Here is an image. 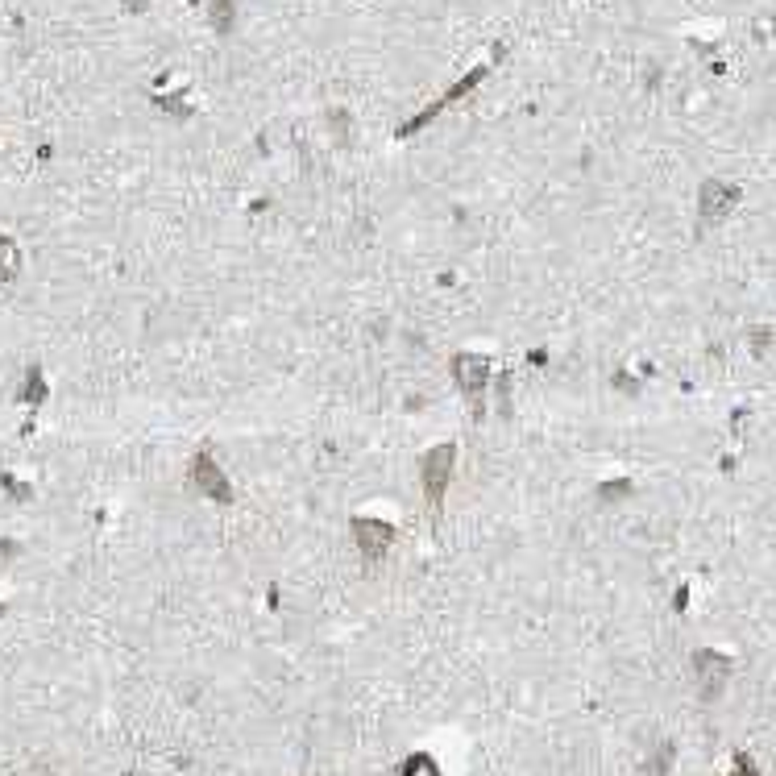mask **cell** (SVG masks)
Masks as SVG:
<instances>
[{"instance_id":"8fae6325","label":"cell","mask_w":776,"mask_h":776,"mask_svg":"<svg viewBox=\"0 0 776 776\" xmlns=\"http://www.w3.org/2000/svg\"><path fill=\"white\" fill-rule=\"evenodd\" d=\"M212 25L220 34L233 30V0H212Z\"/></svg>"},{"instance_id":"30bf717a","label":"cell","mask_w":776,"mask_h":776,"mask_svg":"<svg viewBox=\"0 0 776 776\" xmlns=\"http://www.w3.org/2000/svg\"><path fill=\"white\" fill-rule=\"evenodd\" d=\"M399 776H440V764L428 756V752H415L399 764Z\"/></svg>"},{"instance_id":"ba28073f","label":"cell","mask_w":776,"mask_h":776,"mask_svg":"<svg viewBox=\"0 0 776 776\" xmlns=\"http://www.w3.org/2000/svg\"><path fill=\"white\" fill-rule=\"evenodd\" d=\"M21 403H30V407H42V403H46V374H42V366H30V370H25Z\"/></svg>"},{"instance_id":"6da1fadb","label":"cell","mask_w":776,"mask_h":776,"mask_svg":"<svg viewBox=\"0 0 776 776\" xmlns=\"http://www.w3.org/2000/svg\"><path fill=\"white\" fill-rule=\"evenodd\" d=\"M453 469H457V445H432L424 457H420V482H424V494L428 503L440 507L445 503V490L453 486Z\"/></svg>"},{"instance_id":"3957f363","label":"cell","mask_w":776,"mask_h":776,"mask_svg":"<svg viewBox=\"0 0 776 776\" xmlns=\"http://www.w3.org/2000/svg\"><path fill=\"white\" fill-rule=\"evenodd\" d=\"M191 486L204 498H212V503H233V482L225 469H220V461L212 457V449H200L191 457Z\"/></svg>"},{"instance_id":"277c9868","label":"cell","mask_w":776,"mask_h":776,"mask_svg":"<svg viewBox=\"0 0 776 776\" xmlns=\"http://www.w3.org/2000/svg\"><path fill=\"white\" fill-rule=\"evenodd\" d=\"M349 532H353V544H357V552H362L366 561L386 557L391 544H395V528L386 519H374V515H353Z\"/></svg>"},{"instance_id":"7a4b0ae2","label":"cell","mask_w":776,"mask_h":776,"mask_svg":"<svg viewBox=\"0 0 776 776\" xmlns=\"http://www.w3.org/2000/svg\"><path fill=\"white\" fill-rule=\"evenodd\" d=\"M731 656L727 652H714V648H698L694 652V681H698V698L702 702H718L723 689L731 685Z\"/></svg>"},{"instance_id":"5b68a950","label":"cell","mask_w":776,"mask_h":776,"mask_svg":"<svg viewBox=\"0 0 776 776\" xmlns=\"http://www.w3.org/2000/svg\"><path fill=\"white\" fill-rule=\"evenodd\" d=\"M739 204V187L727 183V179H706L702 191H698V216L702 225H718V220H727Z\"/></svg>"},{"instance_id":"9a60e30c","label":"cell","mask_w":776,"mask_h":776,"mask_svg":"<svg viewBox=\"0 0 776 776\" xmlns=\"http://www.w3.org/2000/svg\"><path fill=\"white\" fill-rule=\"evenodd\" d=\"M125 5H129V9H142V5H146V0H125Z\"/></svg>"},{"instance_id":"9c48e42d","label":"cell","mask_w":776,"mask_h":776,"mask_svg":"<svg viewBox=\"0 0 776 776\" xmlns=\"http://www.w3.org/2000/svg\"><path fill=\"white\" fill-rule=\"evenodd\" d=\"M673 760H677V747L673 743H660L656 752L648 756V764H644V776H669Z\"/></svg>"},{"instance_id":"52a82bcc","label":"cell","mask_w":776,"mask_h":776,"mask_svg":"<svg viewBox=\"0 0 776 776\" xmlns=\"http://www.w3.org/2000/svg\"><path fill=\"white\" fill-rule=\"evenodd\" d=\"M21 274V245L0 233V287H9Z\"/></svg>"},{"instance_id":"8992f818","label":"cell","mask_w":776,"mask_h":776,"mask_svg":"<svg viewBox=\"0 0 776 776\" xmlns=\"http://www.w3.org/2000/svg\"><path fill=\"white\" fill-rule=\"evenodd\" d=\"M449 370H453V382L461 386V395L465 399H478V395H486V386H490V362L482 353H453V362H449Z\"/></svg>"},{"instance_id":"5bb4252c","label":"cell","mask_w":776,"mask_h":776,"mask_svg":"<svg viewBox=\"0 0 776 776\" xmlns=\"http://www.w3.org/2000/svg\"><path fill=\"white\" fill-rule=\"evenodd\" d=\"M615 494H631V482H606L602 498H615Z\"/></svg>"},{"instance_id":"4fadbf2b","label":"cell","mask_w":776,"mask_h":776,"mask_svg":"<svg viewBox=\"0 0 776 776\" xmlns=\"http://www.w3.org/2000/svg\"><path fill=\"white\" fill-rule=\"evenodd\" d=\"M5 490H9V498H30V490H25V482H17L13 474H5Z\"/></svg>"},{"instance_id":"7c38bea8","label":"cell","mask_w":776,"mask_h":776,"mask_svg":"<svg viewBox=\"0 0 776 776\" xmlns=\"http://www.w3.org/2000/svg\"><path fill=\"white\" fill-rule=\"evenodd\" d=\"M723 776H760V768H756V760L747 756V752H739L735 764H731V772H723Z\"/></svg>"}]
</instances>
